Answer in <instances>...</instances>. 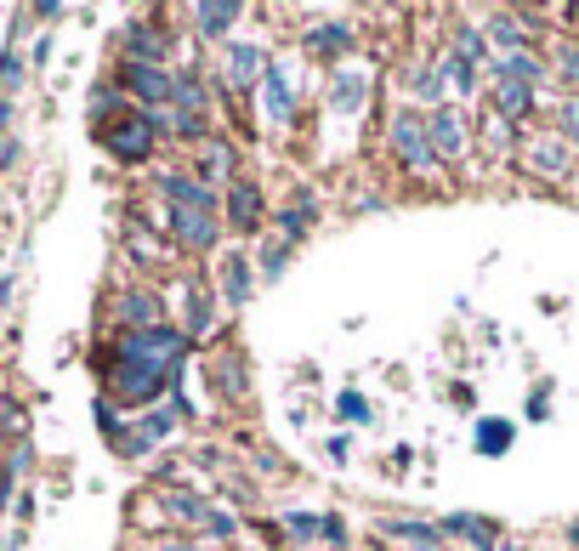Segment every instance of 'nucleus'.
Returning a JSON list of instances; mask_svg holds the SVG:
<instances>
[{
    "label": "nucleus",
    "mask_w": 579,
    "mask_h": 551,
    "mask_svg": "<svg viewBox=\"0 0 579 551\" xmlns=\"http://www.w3.org/2000/svg\"><path fill=\"white\" fill-rule=\"evenodd\" d=\"M182 353H188V341L176 336V330H159V324L125 341V358H131V370H154V375H176Z\"/></svg>",
    "instance_id": "1"
},
{
    "label": "nucleus",
    "mask_w": 579,
    "mask_h": 551,
    "mask_svg": "<svg viewBox=\"0 0 579 551\" xmlns=\"http://www.w3.org/2000/svg\"><path fill=\"white\" fill-rule=\"evenodd\" d=\"M171 97H176V131H188V137H199L205 131V91H199V74H176L171 80Z\"/></svg>",
    "instance_id": "2"
},
{
    "label": "nucleus",
    "mask_w": 579,
    "mask_h": 551,
    "mask_svg": "<svg viewBox=\"0 0 579 551\" xmlns=\"http://www.w3.org/2000/svg\"><path fill=\"white\" fill-rule=\"evenodd\" d=\"M392 148H398L415 171H432V165H438V154L426 143V120H415V114H404V120L392 125Z\"/></svg>",
    "instance_id": "3"
},
{
    "label": "nucleus",
    "mask_w": 579,
    "mask_h": 551,
    "mask_svg": "<svg viewBox=\"0 0 579 551\" xmlns=\"http://www.w3.org/2000/svg\"><path fill=\"white\" fill-rule=\"evenodd\" d=\"M108 148H114L120 160H142V154L154 148V114H137V120H125L120 131H108Z\"/></svg>",
    "instance_id": "4"
},
{
    "label": "nucleus",
    "mask_w": 579,
    "mask_h": 551,
    "mask_svg": "<svg viewBox=\"0 0 579 551\" xmlns=\"http://www.w3.org/2000/svg\"><path fill=\"white\" fill-rule=\"evenodd\" d=\"M426 143H432V154H460L466 148V125H460V114L455 108H438L432 120H426Z\"/></svg>",
    "instance_id": "5"
},
{
    "label": "nucleus",
    "mask_w": 579,
    "mask_h": 551,
    "mask_svg": "<svg viewBox=\"0 0 579 551\" xmlns=\"http://www.w3.org/2000/svg\"><path fill=\"white\" fill-rule=\"evenodd\" d=\"M171 228H176V239H182L188 250H211L216 245V216L211 211H176Z\"/></svg>",
    "instance_id": "6"
},
{
    "label": "nucleus",
    "mask_w": 579,
    "mask_h": 551,
    "mask_svg": "<svg viewBox=\"0 0 579 551\" xmlns=\"http://www.w3.org/2000/svg\"><path fill=\"white\" fill-rule=\"evenodd\" d=\"M125 80H131V91H137L142 103H165V97H171V74L165 69H148V63H131V69H125Z\"/></svg>",
    "instance_id": "7"
},
{
    "label": "nucleus",
    "mask_w": 579,
    "mask_h": 551,
    "mask_svg": "<svg viewBox=\"0 0 579 551\" xmlns=\"http://www.w3.org/2000/svg\"><path fill=\"white\" fill-rule=\"evenodd\" d=\"M159 188H165V199H171L176 211H182V205H188V211H216V194L211 188H199L193 177H165Z\"/></svg>",
    "instance_id": "8"
},
{
    "label": "nucleus",
    "mask_w": 579,
    "mask_h": 551,
    "mask_svg": "<svg viewBox=\"0 0 579 551\" xmlns=\"http://www.w3.org/2000/svg\"><path fill=\"white\" fill-rule=\"evenodd\" d=\"M228 211H233L239 228H256V222H262V194H256L250 182H233V188H228Z\"/></svg>",
    "instance_id": "9"
},
{
    "label": "nucleus",
    "mask_w": 579,
    "mask_h": 551,
    "mask_svg": "<svg viewBox=\"0 0 579 551\" xmlns=\"http://www.w3.org/2000/svg\"><path fill=\"white\" fill-rule=\"evenodd\" d=\"M131 52H137V63H148V69H159V57L171 52V40L159 35L154 23H137V29H131Z\"/></svg>",
    "instance_id": "10"
},
{
    "label": "nucleus",
    "mask_w": 579,
    "mask_h": 551,
    "mask_svg": "<svg viewBox=\"0 0 579 551\" xmlns=\"http://www.w3.org/2000/svg\"><path fill=\"white\" fill-rule=\"evenodd\" d=\"M528 165L545 171V177H562V171H568V148H562L557 137H540V143H528Z\"/></svg>",
    "instance_id": "11"
},
{
    "label": "nucleus",
    "mask_w": 579,
    "mask_h": 551,
    "mask_svg": "<svg viewBox=\"0 0 579 551\" xmlns=\"http://www.w3.org/2000/svg\"><path fill=\"white\" fill-rule=\"evenodd\" d=\"M193 18H199L205 35H228V23L239 18V6H233V0H205V6H193Z\"/></svg>",
    "instance_id": "12"
},
{
    "label": "nucleus",
    "mask_w": 579,
    "mask_h": 551,
    "mask_svg": "<svg viewBox=\"0 0 579 551\" xmlns=\"http://www.w3.org/2000/svg\"><path fill=\"white\" fill-rule=\"evenodd\" d=\"M262 74V52L256 46H233L228 52V86H250Z\"/></svg>",
    "instance_id": "13"
},
{
    "label": "nucleus",
    "mask_w": 579,
    "mask_h": 551,
    "mask_svg": "<svg viewBox=\"0 0 579 551\" xmlns=\"http://www.w3.org/2000/svg\"><path fill=\"white\" fill-rule=\"evenodd\" d=\"M165 381H171V375H154V370H125V375H120V392H125V398H137V404H148V398H154V392L165 387Z\"/></svg>",
    "instance_id": "14"
},
{
    "label": "nucleus",
    "mask_w": 579,
    "mask_h": 551,
    "mask_svg": "<svg viewBox=\"0 0 579 551\" xmlns=\"http://www.w3.org/2000/svg\"><path fill=\"white\" fill-rule=\"evenodd\" d=\"M222 290H228V302H245V296H250V267H245V256H228V262H222Z\"/></svg>",
    "instance_id": "15"
},
{
    "label": "nucleus",
    "mask_w": 579,
    "mask_h": 551,
    "mask_svg": "<svg viewBox=\"0 0 579 551\" xmlns=\"http://www.w3.org/2000/svg\"><path fill=\"white\" fill-rule=\"evenodd\" d=\"M443 529H449V534H466L477 551H494V534H489V523H483V517H466V512H460V517H449Z\"/></svg>",
    "instance_id": "16"
},
{
    "label": "nucleus",
    "mask_w": 579,
    "mask_h": 551,
    "mask_svg": "<svg viewBox=\"0 0 579 551\" xmlns=\"http://www.w3.org/2000/svg\"><path fill=\"white\" fill-rule=\"evenodd\" d=\"M347 46H352V29H341V23H324V29L307 35V52H347Z\"/></svg>",
    "instance_id": "17"
},
{
    "label": "nucleus",
    "mask_w": 579,
    "mask_h": 551,
    "mask_svg": "<svg viewBox=\"0 0 579 551\" xmlns=\"http://www.w3.org/2000/svg\"><path fill=\"white\" fill-rule=\"evenodd\" d=\"M494 108H500L506 120L528 114V86H511V80H500V86H494Z\"/></svg>",
    "instance_id": "18"
},
{
    "label": "nucleus",
    "mask_w": 579,
    "mask_h": 551,
    "mask_svg": "<svg viewBox=\"0 0 579 551\" xmlns=\"http://www.w3.org/2000/svg\"><path fill=\"white\" fill-rule=\"evenodd\" d=\"M290 108H296L290 103V86H284V74L273 69L267 74V114H273V120H290Z\"/></svg>",
    "instance_id": "19"
},
{
    "label": "nucleus",
    "mask_w": 579,
    "mask_h": 551,
    "mask_svg": "<svg viewBox=\"0 0 579 551\" xmlns=\"http://www.w3.org/2000/svg\"><path fill=\"white\" fill-rule=\"evenodd\" d=\"M369 97V74H341V86H335V108H358Z\"/></svg>",
    "instance_id": "20"
},
{
    "label": "nucleus",
    "mask_w": 579,
    "mask_h": 551,
    "mask_svg": "<svg viewBox=\"0 0 579 551\" xmlns=\"http://www.w3.org/2000/svg\"><path fill=\"white\" fill-rule=\"evenodd\" d=\"M500 80H511V86H534V80H540V63H534V57H506V63H500Z\"/></svg>",
    "instance_id": "21"
},
{
    "label": "nucleus",
    "mask_w": 579,
    "mask_h": 551,
    "mask_svg": "<svg viewBox=\"0 0 579 551\" xmlns=\"http://www.w3.org/2000/svg\"><path fill=\"white\" fill-rule=\"evenodd\" d=\"M120 319H125V324H142V330H154V296H125V302H120Z\"/></svg>",
    "instance_id": "22"
},
{
    "label": "nucleus",
    "mask_w": 579,
    "mask_h": 551,
    "mask_svg": "<svg viewBox=\"0 0 579 551\" xmlns=\"http://www.w3.org/2000/svg\"><path fill=\"white\" fill-rule=\"evenodd\" d=\"M438 80H455V91H472V63L466 57H443Z\"/></svg>",
    "instance_id": "23"
},
{
    "label": "nucleus",
    "mask_w": 579,
    "mask_h": 551,
    "mask_svg": "<svg viewBox=\"0 0 579 551\" xmlns=\"http://www.w3.org/2000/svg\"><path fill=\"white\" fill-rule=\"evenodd\" d=\"M392 534H404V540H415L421 551H438V534L426 529V523H392Z\"/></svg>",
    "instance_id": "24"
},
{
    "label": "nucleus",
    "mask_w": 579,
    "mask_h": 551,
    "mask_svg": "<svg viewBox=\"0 0 579 551\" xmlns=\"http://www.w3.org/2000/svg\"><path fill=\"white\" fill-rule=\"evenodd\" d=\"M506 444H511V427L506 421H489V427H483V455H500Z\"/></svg>",
    "instance_id": "25"
},
{
    "label": "nucleus",
    "mask_w": 579,
    "mask_h": 551,
    "mask_svg": "<svg viewBox=\"0 0 579 551\" xmlns=\"http://www.w3.org/2000/svg\"><path fill=\"white\" fill-rule=\"evenodd\" d=\"M279 222H284V233H290V239H301V233H307V199H296V205L279 216Z\"/></svg>",
    "instance_id": "26"
},
{
    "label": "nucleus",
    "mask_w": 579,
    "mask_h": 551,
    "mask_svg": "<svg viewBox=\"0 0 579 551\" xmlns=\"http://www.w3.org/2000/svg\"><path fill=\"white\" fill-rule=\"evenodd\" d=\"M284 262H290V250H284V245H267V250H262V273H267V279H279Z\"/></svg>",
    "instance_id": "27"
},
{
    "label": "nucleus",
    "mask_w": 579,
    "mask_h": 551,
    "mask_svg": "<svg viewBox=\"0 0 579 551\" xmlns=\"http://www.w3.org/2000/svg\"><path fill=\"white\" fill-rule=\"evenodd\" d=\"M233 165V148H222V143H205V171H228Z\"/></svg>",
    "instance_id": "28"
},
{
    "label": "nucleus",
    "mask_w": 579,
    "mask_h": 551,
    "mask_svg": "<svg viewBox=\"0 0 579 551\" xmlns=\"http://www.w3.org/2000/svg\"><path fill=\"white\" fill-rule=\"evenodd\" d=\"M188 313H193V330H205V324H211V302H205L199 290H188Z\"/></svg>",
    "instance_id": "29"
},
{
    "label": "nucleus",
    "mask_w": 579,
    "mask_h": 551,
    "mask_svg": "<svg viewBox=\"0 0 579 551\" xmlns=\"http://www.w3.org/2000/svg\"><path fill=\"white\" fill-rule=\"evenodd\" d=\"M517 40H523V29H517L511 18H500V23H494V46H517Z\"/></svg>",
    "instance_id": "30"
},
{
    "label": "nucleus",
    "mask_w": 579,
    "mask_h": 551,
    "mask_svg": "<svg viewBox=\"0 0 579 551\" xmlns=\"http://www.w3.org/2000/svg\"><path fill=\"white\" fill-rule=\"evenodd\" d=\"M460 57L472 63V57H483V40H477V29H460Z\"/></svg>",
    "instance_id": "31"
},
{
    "label": "nucleus",
    "mask_w": 579,
    "mask_h": 551,
    "mask_svg": "<svg viewBox=\"0 0 579 551\" xmlns=\"http://www.w3.org/2000/svg\"><path fill=\"white\" fill-rule=\"evenodd\" d=\"M562 125H568V137L579 143V97H568V103H562Z\"/></svg>",
    "instance_id": "32"
},
{
    "label": "nucleus",
    "mask_w": 579,
    "mask_h": 551,
    "mask_svg": "<svg viewBox=\"0 0 579 551\" xmlns=\"http://www.w3.org/2000/svg\"><path fill=\"white\" fill-rule=\"evenodd\" d=\"M562 80H579V46L574 52H562Z\"/></svg>",
    "instance_id": "33"
},
{
    "label": "nucleus",
    "mask_w": 579,
    "mask_h": 551,
    "mask_svg": "<svg viewBox=\"0 0 579 551\" xmlns=\"http://www.w3.org/2000/svg\"><path fill=\"white\" fill-rule=\"evenodd\" d=\"M159 551H193V546H159Z\"/></svg>",
    "instance_id": "34"
},
{
    "label": "nucleus",
    "mask_w": 579,
    "mask_h": 551,
    "mask_svg": "<svg viewBox=\"0 0 579 551\" xmlns=\"http://www.w3.org/2000/svg\"><path fill=\"white\" fill-rule=\"evenodd\" d=\"M574 540H579V523H574Z\"/></svg>",
    "instance_id": "35"
},
{
    "label": "nucleus",
    "mask_w": 579,
    "mask_h": 551,
    "mask_svg": "<svg viewBox=\"0 0 579 551\" xmlns=\"http://www.w3.org/2000/svg\"><path fill=\"white\" fill-rule=\"evenodd\" d=\"M506 551H517V546H506Z\"/></svg>",
    "instance_id": "36"
},
{
    "label": "nucleus",
    "mask_w": 579,
    "mask_h": 551,
    "mask_svg": "<svg viewBox=\"0 0 579 551\" xmlns=\"http://www.w3.org/2000/svg\"><path fill=\"white\" fill-rule=\"evenodd\" d=\"M0 551H6V546H0Z\"/></svg>",
    "instance_id": "37"
}]
</instances>
